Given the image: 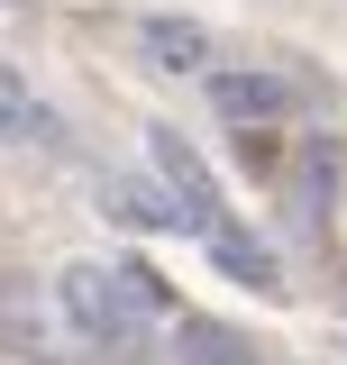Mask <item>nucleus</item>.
I'll return each instance as SVG.
<instances>
[{"label": "nucleus", "instance_id": "nucleus-1", "mask_svg": "<svg viewBox=\"0 0 347 365\" xmlns=\"http://www.w3.org/2000/svg\"><path fill=\"white\" fill-rule=\"evenodd\" d=\"M55 311H64L74 338L110 347V356H137V347H146V319H156L129 283H119V265H101V256H74V265L55 274Z\"/></svg>", "mask_w": 347, "mask_h": 365}, {"label": "nucleus", "instance_id": "nucleus-2", "mask_svg": "<svg viewBox=\"0 0 347 365\" xmlns=\"http://www.w3.org/2000/svg\"><path fill=\"white\" fill-rule=\"evenodd\" d=\"M146 155H156V174H165V201L183 210V228L192 237H211V228H228V201H219V182H211V165L183 146L174 128H146Z\"/></svg>", "mask_w": 347, "mask_h": 365}, {"label": "nucleus", "instance_id": "nucleus-3", "mask_svg": "<svg viewBox=\"0 0 347 365\" xmlns=\"http://www.w3.org/2000/svg\"><path fill=\"white\" fill-rule=\"evenodd\" d=\"M219 101V119H238V128H265V119H283L293 110V91L274 83V73H201Z\"/></svg>", "mask_w": 347, "mask_h": 365}, {"label": "nucleus", "instance_id": "nucleus-4", "mask_svg": "<svg viewBox=\"0 0 347 365\" xmlns=\"http://www.w3.org/2000/svg\"><path fill=\"white\" fill-rule=\"evenodd\" d=\"M137 46L156 73H211V28H192V19H146Z\"/></svg>", "mask_w": 347, "mask_h": 365}, {"label": "nucleus", "instance_id": "nucleus-5", "mask_svg": "<svg viewBox=\"0 0 347 365\" xmlns=\"http://www.w3.org/2000/svg\"><path fill=\"white\" fill-rule=\"evenodd\" d=\"M174 365H256V347L238 329H219V319H183L174 329Z\"/></svg>", "mask_w": 347, "mask_h": 365}, {"label": "nucleus", "instance_id": "nucleus-6", "mask_svg": "<svg viewBox=\"0 0 347 365\" xmlns=\"http://www.w3.org/2000/svg\"><path fill=\"white\" fill-rule=\"evenodd\" d=\"M211 256H219V274H228V283H256V292H274V283H283V265L265 256L256 237H238V220L211 228Z\"/></svg>", "mask_w": 347, "mask_h": 365}, {"label": "nucleus", "instance_id": "nucleus-7", "mask_svg": "<svg viewBox=\"0 0 347 365\" xmlns=\"http://www.w3.org/2000/svg\"><path fill=\"white\" fill-rule=\"evenodd\" d=\"M101 210H119L129 228H183V210H174V201H156L146 182H101Z\"/></svg>", "mask_w": 347, "mask_h": 365}, {"label": "nucleus", "instance_id": "nucleus-8", "mask_svg": "<svg viewBox=\"0 0 347 365\" xmlns=\"http://www.w3.org/2000/svg\"><path fill=\"white\" fill-rule=\"evenodd\" d=\"M0 137H46V110H37V91L19 83L9 64H0Z\"/></svg>", "mask_w": 347, "mask_h": 365}, {"label": "nucleus", "instance_id": "nucleus-9", "mask_svg": "<svg viewBox=\"0 0 347 365\" xmlns=\"http://www.w3.org/2000/svg\"><path fill=\"white\" fill-rule=\"evenodd\" d=\"M119 283H129V292L146 302V311H174V292H165V283H156L146 265H137V256H119Z\"/></svg>", "mask_w": 347, "mask_h": 365}]
</instances>
